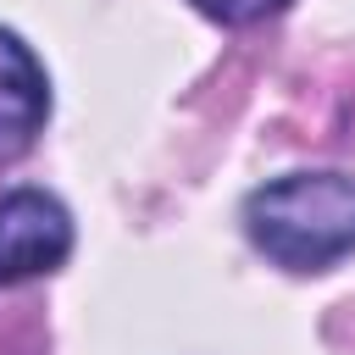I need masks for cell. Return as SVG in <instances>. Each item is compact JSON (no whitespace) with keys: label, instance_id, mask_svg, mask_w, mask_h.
Instances as JSON below:
<instances>
[{"label":"cell","instance_id":"6da1fadb","mask_svg":"<svg viewBox=\"0 0 355 355\" xmlns=\"http://www.w3.org/2000/svg\"><path fill=\"white\" fill-rule=\"evenodd\" d=\"M250 244L283 272H327L355 255V178L288 172L244 200Z\"/></svg>","mask_w":355,"mask_h":355},{"label":"cell","instance_id":"7a4b0ae2","mask_svg":"<svg viewBox=\"0 0 355 355\" xmlns=\"http://www.w3.org/2000/svg\"><path fill=\"white\" fill-rule=\"evenodd\" d=\"M72 255V216L44 189L0 194V283L50 277Z\"/></svg>","mask_w":355,"mask_h":355},{"label":"cell","instance_id":"3957f363","mask_svg":"<svg viewBox=\"0 0 355 355\" xmlns=\"http://www.w3.org/2000/svg\"><path fill=\"white\" fill-rule=\"evenodd\" d=\"M44 116H50L44 67L11 28H0V161L22 155L39 139Z\"/></svg>","mask_w":355,"mask_h":355},{"label":"cell","instance_id":"277c9868","mask_svg":"<svg viewBox=\"0 0 355 355\" xmlns=\"http://www.w3.org/2000/svg\"><path fill=\"white\" fill-rule=\"evenodd\" d=\"M205 17L227 22V28H244V22H261V17H277L288 0H194Z\"/></svg>","mask_w":355,"mask_h":355}]
</instances>
